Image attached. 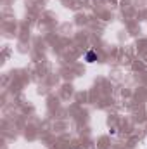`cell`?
<instances>
[{
	"label": "cell",
	"instance_id": "6da1fadb",
	"mask_svg": "<svg viewBox=\"0 0 147 149\" xmlns=\"http://www.w3.org/2000/svg\"><path fill=\"white\" fill-rule=\"evenodd\" d=\"M85 61H87V63H95V61H97V54H95V50H88V52L85 54Z\"/></svg>",
	"mask_w": 147,
	"mask_h": 149
}]
</instances>
